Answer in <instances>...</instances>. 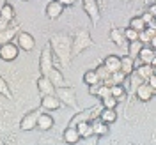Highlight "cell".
<instances>
[{
  "label": "cell",
  "mask_w": 156,
  "mask_h": 145,
  "mask_svg": "<svg viewBox=\"0 0 156 145\" xmlns=\"http://www.w3.org/2000/svg\"><path fill=\"white\" fill-rule=\"evenodd\" d=\"M0 96H4L5 99H12V92H11L5 78H2V76H0Z\"/></svg>",
  "instance_id": "obj_29"
},
{
  "label": "cell",
  "mask_w": 156,
  "mask_h": 145,
  "mask_svg": "<svg viewBox=\"0 0 156 145\" xmlns=\"http://www.w3.org/2000/svg\"><path fill=\"white\" fill-rule=\"evenodd\" d=\"M121 58V67L119 71H122L126 76L133 74L135 73V58H131L129 55H124V57H119Z\"/></svg>",
  "instance_id": "obj_19"
},
{
  "label": "cell",
  "mask_w": 156,
  "mask_h": 145,
  "mask_svg": "<svg viewBox=\"0 0 156 145\" xmlns=\"http://www.w3.org/2000/svg\"><path fill=\"white\" fill-rule=\"evenodd\" d=\"M25 2H27V0H25Z\"/></svg>",
  "instance_id": "obj_41"
},
{
  "label": "cell",
  "mask_w": 156,
  "mask_h": 145,
  "mask_svg": "<svg viewBox=\"0 0 156 145\" xmlns=\"http://www.w3.org/2000/svg\"><path fill=\"white\" fill-rule=\"evenodd\" d=\"M98 117H99L105 124H114L117 120V112L112 110V108H103V110L98 113Z\"/></svg>",
  "instance_id": "obj_24"
},
{
  "label": "cell",
  "mask_w": 156,
  "mask_h": 145,
  "mask_svg": "<svg viewBox=\"0 0 156 145\" xmlns=\"http://www.w3.org/2000/svg\"><path fill=\"white\" fill-rule=\"evenodd\" d=\"M83 83L85 85H94V83H99V80H98V74L94 69H89V71H85V74H83Z\"/></svg>",
  "instance_id": "obj_28"
},
{
  "label": "cell",
  "mask_w": 156,
  "mask_h": 145,
  "mask_svg": "<svg viewBox=\"0 0 156 145\" xmlns=\"http://www.w3.org/2000/svg\"><path fill=\"white\" fill-rule=\"evenodd\" d=\"M55 67L53 64V53L50 44H44L41 50V55H39V69H41V76H48L50 71Z\"/></svg>",
  "instance_id": "obj_4"
},
{
  "label": "cell",
  "mask_w": 156,
  "mask_h": 145,
  "mask_svg": "<svg viewBox=\"0 0 156 145\" xmlns=\"http://www.w3.org/2000/svg\"><path fill=\"white\" fill-rule=\"evenodd\" d=\"M129 27L133 30H136V32H142V30L146 29V23L142 21L140 16H133V18L129 19Z\"/></svg>",
  "instance_id": "obj_30"
},
{
  "label": "cell",
  "mask_w": 156,
  "mask_h": 145,
  "mask_svg": "<svg viewBox=\"0 0 156 145\" xmlns=\"http://www.w3.org/2000/svg\"><path fill=\"white\" fill-rule=\"evenodd\" d=\"M156 73V66H151V64H138L135 67V74L142 81H146L147 78L151 76V74H154Z\"/></svg>",
  "instance_id": "obj_17"
},
{
  "label": "cell",
  "mask_w": 156,
  "mask_h": 145,
  "mask_svg": "<svg viewBox=\"0 0 156 145\" xmlns=\"http://www.w3.org/2000/svg\"><path fill=\"white\" fill-rule=\"evenodd\" d=\"M5 2H7V0H0V5H4V4H5Z\"/></svg>",
  "instance_id": "obj_39"
},
{
  "label": "cell",
  "mask_w": 156,
  "mask_h": 145,
  "mask_svg": "<svg viewBox=\"0 0 156 145\" xmlns=\"http://www.w3.org/2000/svg\"><path fill=\"white\" fill-rule=\"evenodd\" d=\"M37 90L41 96H50V94H55V85L50 81L46 76H39L37 78Z\"/></svg>",
  "instance_id": "obj_15"
},
{
  "label": "cell",
  "mask_w": 156,
  "mask_h": 145,
  "mask_svg": "<svg viewBox=\"0 0 156 145\" xmlns=\"http://www.w3.org/2000/svg\"><path fill=\"white\" fill-rule=\"evenodd\" d=\"M36 127L41 129V131H50L51 127H53V117L50 115V113H44V112H41L37 115V122H36Z\"/></svg>",
  "instance_id": "obj_16"
},
{
  "label": "cell",
  "mask_w": 156,
  "mask_h": 145,
  "mask_svg": "<svg viewBox=\"0 0 156 145\" xmlns=\"http://www.w3.org/2000/svg\"><path fill=\"white\" fill-rule=\"evenodd\" d=\"M14 41H16V46L20 50H23V51H32L36 48V39L29 32H21L20 30L18 34L14 36Z\"/></svg>",
  "instance_id": "obj_5"
},
{
  "label": "cell",
  "mask_w": 156,
  "mask_h": 145,
  "mask_svg": "<svg viewBox=\"0 0 156 145\" xmlns=\"http://www.w3.org/2000/svg\"><path fill=\"white\" fill-rule=\"evenodd\" d=\"M147 12H149L151 16H154V14H156V5H154V4H151V5H149V11H147Z\"/></svg>",
  "instance_id": "obj_38"
},
{
  "label": "cell",
  "mask_w": 156,
  "mask_h": 145,
  "mask_svg": "<svg viewBox=\"0 0 156 145\" xmlns=\"http://www.w3.org/2000/svg\"><path fill=\"white\" fill-rule=\"evenodd\" d=\"M48 44L53 53V64L68 67L71 62V37L68 34H53Z\"/></svg>",
  "instance_id": "obj_1"
},
{
  "label": "cell",
  "mask_w": 156,
  "mask_h": 145,
  "mask_svg": "<svg viewBox=\"0 0 156 145\" xmlns=\"http://www.w3.org/2000/svg\"><path fill=\"white\" fill-rule=\"evenodd\" d=\"M20 32V21L16 18L11 21L9 25L5 27V29L0 30V44H4V43H9L14 39V36Z\"/></svg>",
  "instance_id": "obj_9"
},
{
  "label": "cell",
  "mask_w": 156,
  "mask_h": 145,
  "mask_svg": "<svg viewBox=\"0 0 156 145\" xmlns=\"http://www.w3.org/2000/svg\"><path fill=\"white\" fill-rule=\"evenodd\" d=\"M76 131L78 135H80V138H85V136H90L92 135V127H90V120H85V122H80V124H76Z\"/></svg>",
  "instance_id": "obj_26"
},
{
  "label": "cell",
  "mask_w": 156,
  "mask_h": 145,
  "mask_svg": "<svg viewBox=\"0 0 156 145\" xmlns=\"http://www.w3.org/2000/svg\"><path fill=\"white\" fill-rule=\"evenodd\" d=\"M136 60H138L140 64H151V66H156V50L144 44L142 50L138 51V55H136Z\"/></svg>",
  "instance_id": "obj_11"
},
{
  "label": "cell",
  "mask_w": 156,
  "mask_h": 145,
  "mask_svg": "<svg viewBox=\"0 0 156 145\" xmlns=\"http://www.w3.org/2000/svg\"><path fill=\"white\" fill-rule=\"evenodd\" d=\"M94 44V41L90 37V34H89L87 30H78L76 34L71 37V58L78 57L82 51H85L87 48H90Z\"/></svg>",
  "instance_id": "obj_2"
},
{
  "label": "cell",
  "mask_w": 156,
  "mask_h": 145,
  "mask_svg": "<svg viewBox=\"0 0 156 145\" xmlns=\"http://www.w3.org/2000/svg\"><path fill=\"white\" fill-rule=\"evenodd\" d=\"M122 34H124V39L126 41H136L138 39V32L133 30L131 27H126V29L122 30Z\"/></svg>",
  "instance_id": "obj_32"
},
{
  "label": "cell",
  "mask_w": 156,
  "mask_h": 145,
  "mask_svg": "<svg viewBox=\"0 0 156 145\" xmlns=\"http://www.w3.org/2000/svg\"><path fill=\"white\" fill-rule=\"evenodd\" d=\"M62 106V103L58 101V97L55 94H50V96H43L41 97V110H48V112H53V110H58Z\"/></svg>",
  "instance_id": "obj_13"
},
{
  "label": "cell",
  "mask_w": 156,
  "mask_h": 145,
  "mask_svg": "<svg viewBox=\"0 0 156 145\" xmlns=\"http://www.w3.org/2000/svg\"><path fill=\"white\" fill-rule=\"evenodd\" d=\"M98 138H99V136H96V135L80 138V140H78V145H98Z\"/></svg>",
  "instance_id": "obj_35"
},
{
  "label": "cell",
  "mask_w": 156,
  "mask_h": 145,
  "mask_svg": "<svg viewBox=\"0 0 156 145\" xmlns=\"http://www.w3.org/2000/svg\"><path fill=\"white\" fill-rule=\"evenodd\" d=\"M140 18H142V21H144V23H146V27H147V23H151V21H153V19H154V16H151V14H149V12H144V14H142V16H140Z\"/></svg>",
  "instance_id": "obj_36"
},
{
  "label": "cell",
  "mask_w": 156,
  "mask_h": 145,
  "mask_svg": "<svg viewBox=\"0 0 156 145\" xmlns=\"http://www.w3.org/2000/svg\"><path fill=\"white\" fill-rule=\"evenodd\" d=\"M110 41H112L114 44H117V46H122V44L126 43L122 30H119V29H115V27H114V29L110 30Z\"/></svg>",
  "instance_id": "obj_25"
},
{
  "label": "cell",
  "mask_w": 156,
  "mask_h": 145,
  "mask_svg": "<svg viewBox=\"0 0 156 145\" xmlns=\"http://www.w3.org/2000/svg\"><path fill=\"white\" fill-rule=\"evenodd\" d=\"M62 140L69 145H76L78 140H80V135H78L76 127H66L64 133H62Z\"/></svg>",
  "instance_id": "obj_22"
},
{
  "label": "cell",
  "mask_w": 156,
  "mask_h": 145,
  "mask_svg": "<svg viewBox=\"0 0 156 145\" xmlns=\"http://www.w3.org/2000/svg\"><path fill=\"white\" fill-rule=\"evenodd\" d=\"M94 117H98L92 110H82V112H76L75 115H73V119L69 120L68 127H75L76 124H80V122H85V120H90V119H94Z\"/></svg>",
  "instance_id": "obj_14"
},
{
  "label": "cell",
  "mask_w": 156,
  "mask_h": 145,
  "mask_svg": "<svg viewBox=\"0 0 156 145\" xmlns=\"http://www.w3.org/2000/svg\"><path fill=\"white\" fill-rule=\"evenodd\" d=\"M90 127H92V135L96 136H105L108 133V124H105L99 117L90 119Z\"/></svg>",
  "instance_id": "obj_18"
},
{
  "label": "cell",
  "mask_w": 156,
  "mask_h": 145,
  "mask_svg": "<svg viewBox=\"0 0 156 145\" xmlns=\"http://www.w3.org/2000/svg\"><path fill=\"white\" fill-rule=\"evenodd\" d=\"M55 85V87H62V85H66V78H64V74H62V71L57 67H53L51 71H50V74L46 76Z\"/></svg>",
  "instance_id": "obj_23"
},
{
  "label": "cell",
  "mask_w": 156,
  "mask_h": 145,
  "mask_svg": "<svg viewBox=\"0 0 156 145\" xmlns=\"http://www.w3.org/2000/svg\"><path fill=\"white\" fill-rule=\"evenodd\" d=\"M101 103H103V108H112V110H115L117 108V99L115 97H112V96H108V97H103L101 99Z\"/></svg>",
  "instance_id": "obj_33"
},
{
  "label": "cell",
  "mask_w": 156,
  "mask_h": 145,
  "mask_svg": "<svg viewBox=\"0 0 156 145\" xmlns=\"http://www.w3.org/2000/svg\"><path fill=\"white\" fill-rule=\"evenodd\" d=\"M55 96L58 97V101L62 105H66L69 108H78V101H76V90L75 87H68V85H62V87H55Z\"/></svg>",
  "instance_id": "obj_3"
},
{
  "label": "cell",
  "mask_w": 156,
  "mask_h": 145,
  "mask_svg": "<svg viewBox=\"0 0 156 145\" xmlns=\"http://www.w3.org/2000/svg\"><path fill=\"white\" fill-rule=\"evenodd\" d=\"M126 74L122 73V71H115V73H112L110 74V80H112V83L115 85V83H122L124 85V81H126Z\"/></svg>",
  "instance_id": "obj_31"
},
{
  "label": "cell",
  "mask_w": 156,
  "mask_h": 145,
  "mask_svg": "<svg viewBox=\"0 0 156 145\" xmlns=\"http://www.w3.org/2000/svg\"><path fill=\"white\" fill-rule=\"evenodd\" d=\"M108 96H110V87H108V85H103V83H99V85H98L96 97L103 99V97H108Z\"/></svg>",
  "instance_id": "obj_34"
},
{
  "label": "cell",
  "mask_w": 156,
  "mask_h": 145,
  "mask_svg": "<svg viewBox=\"0 0 156 145\" xmlns=\"http://www.w3.org/2000/svg\"><path fill=\"white\" fill-rule=\"evenodd\" d=\"M103 66H105V69L112 74V73L119 71V67H121V58L117 57V55H108V57H105V60H103Z\"/></svg>",
  "instance_id": "obj_21"
},
{
  "label": "cell",
  "mask_w": 156,
  "mask_h": 145,
  "mask_svg": "<svg viewBox=\"0 0 156 145\" xmlns=\"http://www.w3.org/2000/svg\"><path fill=\"white\" fill-rule=\"evenodd\" d=\"M0 145H5V142H2V140H0Z\"/></svg>",
  "instance_id": "obj_40"
},
{
  "label": "cell",
  "mask_w": 156,
  "mask_h": 145,
  "mask_svg": "<svg viewBox=\"0 0 156 145\" xmlns=\"http://www.w3.org/2000/svg\"><path fill=\"white\" fill-rule=\"evenodd\" d=\"M62 12H64V5L57 2V0H51L48 2V5H46V9H44V14H46V18L48 19H57L62 16Z\"/></svg>",
  "instance_id": "obj_12"
},
{
  "label": "cell",
  "mask_w": 156,
  "mask_h": 145,
  "mask_svg": "<svg viewBox=\"0 0 156 145\" xmlns=\"http://www.w3.org/2000/svg\"><path fill=\"white\" fill-rule=\"evenodd\" d=\"M57 2H60L64 7H71V5H75V0H57Z\"/></svg>",
  "instance_id": "obj_37"
},
{
  "label": "cell",
  "mask_w": 156,
  "mask_h": 145,
  "mask_svg": "<svg viewBox=\"0 0 156 145\" xmlns=\"http://www.w3.org/2000/svg\"><path fill=\"white\" fill-rule=\"evenodd\" d=\"M20 55V48L16 46V43H4V44H0V58L2 60H5V62H12V60H16Z\"/></svg>",
  "instance_id": "obj_7"
},
{
  "label": "cell",
  "mask_w": 156,
  "mask_h": 145,
  "mask_svg": "<svg viewBox=\"0 0 156 145\" xmlns=\"http://www.w3.org/2000/svg\"><path fill=\"white\" fill-rule=\"evenodd\" d=\"M142 43L136 39V41H128V55L131 58H136V55H138V51L142 50Z\"/></svg>",
  "instance_id": "obj_27"
},
{
  "label": "cell",
  "mask_w": 156,
  "mask_h": 145,
  "mask_svg": "<svg viewBox=\"0 0 156 145\" xmlns=\"http://www.w3.org/2000/svg\"><path fill=\"white\" fill-rule=\"evenodd\" d=\"M41 112H43L41 108H34V110H30L29 113H25L23 119L20 120V129H21V131H32V129L36 127L37 115L41 113Z\"/></svg>",
  "instance_id": "obj_8"
},
{
  "label": "cell",
  "mask_w": 156,
  "mask_h": 145,
  "mask_svg": "<svg viewBox=\"0 0 156 145\" xmlns=\"http://www.w3.org/2000/svg\"><path fill=\"white\" fill-rule=\"evenodd\" d=\"M82 5H83V11L90 18V23L96 27L99 23V18H101V12H99V5H98V0H82Z\"/></svg>",
  "instance_id": "obj_6"
},
{
  "label": "cell",
  "mask_w": 156,
  "mask_h": 145,
  "mask_svg": "<svg viewBox=\"0 0 156 145\" xmlns=\"http://www.w3.org/2000/svg\"><path fill=\"white\" fill-rule=\"evenodd\" d=\"M154 92H156V88H153L151 85H147V81H142V83H138L135 87V96L138 97V101H142V103L151 101V99L154 97Z\"/></svg>",
  "instance_id": "obj_10"
},
{
  "label": "cell",
  "mask_w": 156,
  "mask_h": 145,
  "mask_svg": "<svg viewBox=\"0 0 156 145\" xmlns=\"http://www.w3.org/2000/svg\"><path fill=\"white\" fill-rule=\"evenodd\" d=\"M110 96L115 97L117 103H124V101H126V96H128L126 87H124L122 83H115V85H112V87H110Z\"/></svg>",
  "instance_id": "obj_20"
}]
</instances>
